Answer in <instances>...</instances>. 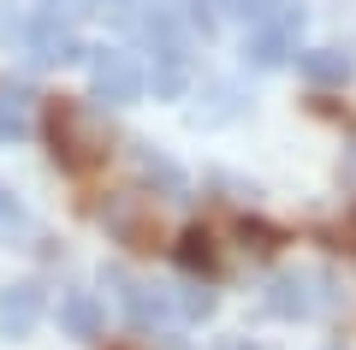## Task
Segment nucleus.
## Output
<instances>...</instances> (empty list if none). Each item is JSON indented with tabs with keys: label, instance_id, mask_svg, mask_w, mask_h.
<instances>
[{
	"label": "nucleus",
	"instance_id": "obj_1",
	"mask_svg": "<svg viewBox=\"0 0 356 350\" xmlns=\"http://www.w3.org/2000/svg\"><path fill=\"white\" fill-rule=\"evenodd\" d=\"M42 125H48V149H54V161H60V173L89 178V173L107 166V125L83 107V101L54 95L48 113H42Z\"/></svg>",
	"mask_w": 356,
	"mask_h": 350
},
{
	"label": "nucleus",
	"instance_id": "obj_2",
	"mask_svg": "<svg viewBox=\"0 0 356 350\" xmlns=\"http://www.w3.org/2000/svg\"><path fill=\"white\" fill-rule=\"evenodd\" d=\"M149 48H154V95H184L191 83V42L172 13H149Z\"/></svg>",
	"mask_w": 356,
	"mask_h": 350
},
{
	"label": "nucleus",
	"instance_id": "obj_3",
	"mask_svg": "<svg viewBox=\"0 0 356 350\" xmlns=\"http://www.w3.org/2000/svg\"><path fill=\"white\" fill-rule=\"evenodd\" d=\"M332 303H339L332 279H327V273H309V267L280 273L273 285H267V309L280 315V321H309V315H327Z\"/></svg>",
	"mask_w": 356,
	"mask_h": 350
},
{
	"label": "nucleus",
	"instance_id": "obj_4",
	"mask_svg": "<svg viewBox=\"0 0 356 350\" xmlns=\"http://www.w3.org/2000/svg\"><path fill=\"white\" fill-rule=\"evenodd\" d=\"M89 83H95V101H107V107H131V101L149 89V77H143L137 54L95 48V54H89Z\"/></svg>",
	"mask_w": 356,
	"mask_h": 350
},
{
	"label": "nucleus",
	"instance_id": "obj_5",
	"mask_svg": "<svg viewBox=\"0 0 356 350\" xmlns=\"http://www.w3.org/2000/svg\"><path fill=\"white\" fill-rule=\"evenodd\" d=\"M102 225L113 232L119 244H131V250H154V244H161V214H154V202L137 196V190H125V196H107Z\"/></svg>",
	"mask_w": 356,
	"mask_h": 350
},
{
	"label": "nucleus",
	"instance_id": "obj_6",
	"mask_svg": "<svg viewBox=\"0 0 356 350\" xmlns=\"http://www.w3.org/2000/svg\"><path fill=\"white\" fill-rule=\"evenodd\" d=\"M297 36H303V13H273V18H261V24L250 30V65H261V72H273V65H285L297 54Z\"/></svg>",
	"mask_w": 356,
	"mask_h": 350
},
{
	"label": "nucleus",
	"instance_id": "obj_7",
	"mask_svg": "<svg viewBox=\"0 0 356 350\" xmlns=\"http://www.w3.org/2000/svg\"><path fill=\"white\" fill-rule=\"evenodd\" d=\"M102 285L119 291V303H125L131 326H161V321H172V297H166V285H137L125 267H107Z\"/></svg>",
	"mask_w": 356,
	"mask_h": 350
},
{
	"label": "nucleus",
	"instance_id": "obj_8",
	"mask_svg": "<svg viewBox=\"0 0 356 350\" xmlns=\"http://www.w3.org/2000/svg\"><path fill=\"white\" fill-rule=\"evenodd\" d=\"M24 48H30V60H36V65H65V60H77V36H72V24H60L54 13L30 18Z\"/></svg>",
	"mask_w": 356,
	"mask_h": 350
},
{
	"label": "nucleus",
	"instance_id": "obj_9",
	"mask_svg": "<svg viewBox=\"0 0 356 350\" xmlns=\"http://www.w3.org/2000/svg\"><path fill=\"white\" fill-rule=\"evenodd\" d=\"M36 321H42V291L36 285H6L0 291V333L6 338H24Z\"/></svg>",
	"mask_w": 356,
	"mask_h": 350
},
{
	"label": "nucleus",
	"instance_id": "obj_10",
	"mask_svg": "<svg viewBox=\"0 0 356 350\" xmlns=\"http://www.w3.org/2000/svg\"><path fill=\"white\" fill-rule=\"evenodd\" d=\"M137 173L149 178V184H161V196H166V202H191V178L178 173L166 154H154L149 143H137Z\"/></svg>",
	"mask_w": 356,
	"mask_h": 350
},
{
	"label": "nucleus",
	"instance_id": "obj_11",
	"mask_svg": "<svg viewBox=\"0 0 356 350\" xmlns=\"http://www.w3.org/2000/svg\"><path fill=\"white\" fill-rule=\"evenodd\" d=\"M36 125V95L18 83H0V143H18Z\"/></svg>",
	"mask_w": 356,
	"mask_h": 350
},
{
	"label": "nucleus",
	"instance_id": "obj_12",
	"mask_svg": "<svg viewBox=\"0 0 356 350\" xmlns=\"http://www.w3.org/2000/svg\"><path fill=\"white\" fill-rule=\"evenodd\" d=\"M60 326L72 338H102V303H95V291H65L60 297Z\"/></svg>",
	"mask_w": 356,
	"mask_h": 350
},
{
	"label": "nucleus",
	"instance_id": "obj_13",
	"mask_svg": "<svg viewBox=\"0 0 356 350\" xmlns=\"http://www.w3.org/2000/svg\"><path fill=\"white\" fill-rule=\"evenodd\" d=\"M297 72H303L309 83H321V89L350 83V60H344L339 48H309V54H297Z\"/></svg>",
	"mask_w": 356,
	"mask_h": 350
},
{
	"label": "nucleus",
	"instance_id": "obj_14",
	"mask_svg": "<svg viewBox=\"0 0 356 350\" xmlns=\"http://www.w3.org/2000/svg\"><path fill=\"white\" fill-rule=\"evenodd\" d=\"M178 267L184 273H220V250H214V238H208L202 225H191L178 238Z\"/></svg>",
	"mask_w": 356,
	"mask_h": 350
},
{
	"label": "nucleus",
	"instance_id": "obj_15",
	"mask_svg": "<svg viewBox=\"0 0 356 350\" xmlns=\"http://www.w3.org/2000/svg\"><path fill=\"white\" fill-rule=\"evenodd\" d=\"M238 238H243V250H255V255L280 250V232H273V225H261V220H243V225H238Z\"/></svg>",
	"mask_w": 356,
	"mask_h": 350
},
{
	"label": "nucleus",
	"instance_id": "obj_16",
	"mask_svg": "<svg viewBox=\"0 0 356 350\" xmlns=\"http://www.w3.org/2000/svg\"><path fill=\"white\" fill-rule=\"evenodd\" d=\"M226 6H232L238 18H250V24H261V18H273V13H280L285 0H226Z\"/></svg>",
	"mask_w": 356,
	"mask_h": 350
},
{
	"label": "nucleus",
	"instance_id": "obj_17",
	"mask_svg": "<svg viewBox=\"0 0 356 350\" xmlns=\"http://www.w3.org/2000/svg\"><path fill=\"white\" fill-rule=\"evenodd\" d=\"M178 315H191V321H208V315H214V291H184V297H178Z\"/></svg>",
	"mask_w": 356,
	"mask_h": 350
},
{
	"label": "nucleus",
	"instance_id": "obj_18",
	"mask_svg": "<svg viewBox=\"0 0 356 350\" xmlns=\"http://www.w3.org/2000/svg\"><path fill=\"white\" fill-rule=\"evenodd\" d=\"M184 6H191V18L202 24V36H208V30L220 24V6H226V0H184Z\"/></svg>",
	"mask_w": 356,
	"mask_h": 350
},
{
	"label": "nucleus",
	"instance_id": "obj_19",
	"mask_svg": "<svg viewBox=\"0 0 356 350\" xmlns=\"http://www.w3.org/2000/svg\"><path fill=\"white\" fill-rule=\"evenodd\" d=\"M18 220V196H13V190H0V225H13Z\"/></svg>",
	"mask_w": 356,
	"mask_h": 350
},
{
	"label": "nucleus",
	"instance_id": "obj_20",
	"mask_svg": "<svg viewBox=\"0 0 356 350\" xmlns=\"http://www.w3.org/2000/svg\"><path fill=\"white\" fill-rule=\"evenodd\" d=\"M344 178L356 184V137H350V149H344Z\"/></svg>",
	"mask_w": 356,
	"mask_h": 350
},
{
	"label": "nucleus",
	"instance_id": "obj_21",
	"mask_svg": "<svg viewBox=\"0 0 356 350\" xmlns=\"http://www.w3.org/2000/svg\"><path fill=\"white\" fill-rule=\"evenodd\" d=\"M220 350H255V344H243V338H226V344H220Z\"/></svg>",
	"mask_w": 356,
	"mask_h": 350
},
{
	"label": "nucleus",
	"instance_id": "obj_22",
	"mask_svg": "<svg viewBox=\"0 0 356 350\" xmlns=\"http://www.w3.org/2000/svg\"><path fill=\"white\" fill-rule=\"evenodd\" d=\"M107 6H143V0H107Z\"/></svg>",
	"mask_w": 356,
	"mask_h": 350
},
{
	"label": "nucleus",
	"instance_id": "obj_23",
	"mask_svg": "<svg viewBox=\"0 0 356 350\" xmlns=\"http://www.w3.org/2000/svg\"><path fill=\"white\" fill-rule=\"evenodd\" d=\"M327 350H344V344H327Z\"/></svg>",
	"mask_w": 356,
	"mask_h": 350
}]
</instances>
